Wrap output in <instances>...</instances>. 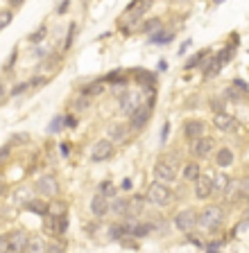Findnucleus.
I'll use <instances>...</instances> for the list:
<instances>
[{"label":"nucleus","mask_w":249,"mask_h":253,"mask_svg":"<svg viewBox=\"0 0 249 253\" xmlns=\"http://www.w3.org/2000/svg\"><path fill=\"white\" fill-rule=\"evenodd\" d=\"M222 219H224V212L220 206H206V208L199 212V226L204 228V231H217L220 224H222Z\"/></svg>","instance_id":"f257e3e1"},{"label":"nucleus","mask_w":249,"mask_h":253,"mask_svg":"<svg viewBox=\"0 0 249 253\" xmlns=\"http://www.w3.org/2000/svg\"><path fill=\"white\" fill-rule=\"evenodd\" d=\"M145 199H148L149 204L163 208V206H168L170 201H172V192H170V188L163 183H152L148 188V192H145Z\"/></svg>","instance_id":"f03ea898"},{"label":"nucleus","mask_w":249,"mask_h":253,"mask_svg":"<svg viewBox=\"0 0 249 253\" xmlns=\"http://www.w3.org/2000/svg\"><path fill=\"white\" fill-rule=\"evenodd\" d=\"M154 176H156V183H172V181L177 179V165L170 163V161H165V158H161V161H156V165H154Z\"/></svg>","instance_id":"7ed1b4c3"},{"label":"nucleus","mask_w":249,"mask_h":253,"mask_svg":"<svg viewBox=\"0 0 249 253\" xmlns=\"http://www.w3.org/2000/svg\"><path fill=\"white\" fill-rule=\"evenodd\" d=\"M197 224H199V212L193 211V208H186V211H181L175 215V226L179 228L181 233L193 231Z\"/></svg>","instance_id":"20e7f679"},{"label":"nucleus","mask_w":249,"mask_h":253,"mask_svg":"<svg viewBox=\"0 0 249 253\" xmlns=\"http://www.w3.org/2000/svg\"><path fill=\"white\" fill-rule=\"evenodd\" d=\"M27 244H30V235L25 231H11L7 235V253H25Z\"/></svg>","instance_id":"39448f33"},{"label":"nucleus","mask_w":249,"mask_h":253,"mask_svg":"<svg viewBox=\"0 0 249 253\" xmlns=\"http://www.w3.org/2000/svg\"><path fill=\"white\" fill-rule=\"evenodd\" d=\"M141 93H134V90H127V93L120 95V111L125 116H134L138 109H141Z\"/></svg>","instance_id":"423d86ee"},{"label":"nucleus","mask_w":249,"mask_h":253,"mask_svg":"<svg viewBox=\"0 0 249 253\" xmlns=\"http://www.w3.org/2000/svg\"><path fill=\"white\" fill-rule=\"evenodd\" d=\"M149 116H152V104H143L141 109L134 113V116H129V129H134V131H141L145 125H148Z\"/></svg>","instance_id":"0eeeda50"},{"label":"nucleus","mask_w":249,"mask_h":253,"mask_svg":"<svg viewBox=\"0 0 249 253\" xmlns=\"http://www.w3.org/2000/svg\"><path fill=\"white\" fill-rule=\"evenodd\" d=\"M113 154V142L111 140H98L96 145H93V152H91V158L96 161V163H100V161H106V158H111Z\"/></svg>","instance_id":"6e6552de"},{"label":"nucleus","mask_w":249,"mask_h":253,"mask_svg":"<svg viewBox=\"0 0 249 253\" xmlns=\"http://www.w3.org/2000/svg\"><path fill=\"white\" fill-rule=\"evenodd\" d=\"M213 176L211 174H201L199 179L195 181V197L197 199H208L213 192Z\"/></svg>","instance_id":"1a4fd4ad"},{"label":"nucleus","mask_w":249,"mask_h":253,"mask_svg":"<svg viewBox=\"0 0 249 253\" xmlns=\"http://www.w3.org/2000/svg\"><path fill=\"white\" fill-rule=\"evenodd\" d=\"M37 190L43 197H54L59 192V183L52 174H46V176H41V179L37 181Z\"/></svg>","instance_id":"9d476101"},{"label":"nucleus","mask_w":249,"mask_h":253,"mask_svg":"<svg viewBox=\"0 0 249 253\" xmlns=\"http://www.w3.org/2000/svg\"><path fill=\"white\" fill-rule=\"evenodd\" d=\"M204 131H206V125L201 120H186L184 125V133L188 140H199V138H204Z\"/></svg>","instance_id":"9b49d317"},{"label":"nucleus","mask_w":249,"mask_h":253,"mask_svg":"<svg viewBox=\"0 0 249 253\" xmlns=\"http://www.w3.org/2000/svg\"><path fill=\"white\" fill-rule=\"evenodd\" d=\"M213 125H215V129H220V131H236L238 129V120L233 116H229V113H215L213 116Z\"/></svg>","instance_id":"f8f14e48"},{"label":"nucleus","mask_w":249,"mask_h":253,"mask_svg":"<svg viewBox=\"0 0 249 253\" xmlns=\"http://www.w3.org/2000/svg\"><path fill=\"white\" fill-rule=\"evenodd\" d=\"M109 211H111V201L98 192V195L91 199V212H93L96 217H104Z\"/></svg>","instance_id":"ddd939ff"},{"label":"nucleus","mask_w":249,"mask_h":253,"mask_svg":"<svg viewBox=\"0 0 249 253\" xmlns=\"http://www.w3.org/2000/svg\"><path fill=\"white\" fill-rule=\"evenodd\" d=\"M213 147H215V142H213V138H199L197 142H193V154H195L197 158H206L208 154L213 152Z\"/></svg>","instance_id":"4468645a"},{"label":"nucleus","mask_w":249,"mask_h":253,"mask_svg":"<svg viewBox=\"0 0 249 253\" xmlns=\"http://www.w3.org/2000/svg\"><path fill=\"white\" fill-rule=\"evenodd\" d=\"M127 133H129V129L125 125H111L106 129V140L122 142V140H127Z\"/></svg>","instance_id":"2eb2a0df"},{"label":"nucleus","mask_w":249,"mask_h":253,"mask_svg":"<svg viewBox=\"0 0 249 253\" xmlns=\"http://www.w3.org/2000/svg\"><path fill=\"white\" fill-rule=\"evenodd\" d=\"M215 165L217 168H229L233 165V152L229 147H220L215 154Z\"/></svg>","instance_id":"dca6fc26"},{"label":"nucleus","mask_w":249,"mask_h":253,"mask_svg":"<svg viewBox=\"0 0 249 253\" xmlns=\"http://www.w3.org/2000/svg\"><path fill=\"white\" fill-rule=\"evenodd\" d=\"M25 253H48V244H46V240L41 235H34L30 237V244H27Z\"/></svg>","instance_id":"f3484780"},{"label":"nucleus","mask_w":249,"mask_h":253,"mask_svg":"<svg viewBox=\"0 0 249 253\" xmlns=\"http://www.w3.org/2000/svg\"><path fill=\"white\" fill-rule=\"evenodd\" d=\"M111 212L118 217H127L129 215V199H113L111 201Z\"/></svg>","instance_id":"a211bd4d"},{"label":"nucleus","mask_w":249,"mask_h":253,"mask_svg":"<svg viewBox=\"0 0 249 253\" xmlns=\"http://www.w3.org/2000/svg\"><path fill=\"white\" fill-rule=\"evenodd\" d=\"M48 217H54V219L66 217V204L64 201H50L48 204Z\"/></svg>","instance_id":"6ab92c4d"},{"label":"nucleus","mask_w":249,"mask_h":253,"mask_svg":"<svg viewBox=\"0 0 249 253\" xmlns=\"http://www.w3.org/2000/svg\"><path fill=\"white\" fill-rule=\"evenodd\" d=\"M199 176H201V172H199V165H197L195 161H191V163L184 165V179H188V181H193V183H195Z\"/></svg>","instance_id":"aec40b11"},{"label":"nucleus","mask_w":249,"mask_h":253,"mask_svg":"<svg viewBox=\"0 0 249 253\" xmlns=\"http://www.w3.org/2000/svg\"><path fill=\"white\" fill-rule=\"evenodd\" d=\"M229 185H231V179H229L224 172L213 174V188H215V190H220V192H227Z\"/></svg>","instance_id":"412c9836"},{"label":"nucleus","mask_w":249,"mask_h":253,"mask_svg":"<svg viewBox=\"0 0 249 253\" xmlns=\"http://www.w3.org/2000/svg\"><path fill=\"white\" fill-rule=\"evenodd\" d=\"M25 208L27 211H32V212H37V215H41V217H48V204L41 201V199H32Z\"/></svg>","instance_id":"4be33fe9"},{"label":"nucleus","mask_w":249,"mask_h":253,"mask_svg":"<svg viewBox=\"0 0 249 253\" xmlns=\"http://www.w3.org/2000/svg\"><path fill=\"white\" fill-rule=\"evenodd\" d=\"M222 66H224V63L220 61V59H217V57H211V61H208V66H206V68H204V75H206V77H215V75L220 73V70H222Z\"/></svg>","instance_id":"5701e85b"},{"label":"nucleus","mask_w":249,"mask_h":253,"mask_svg":"<svg viewBox=\"0 0 249 253\" xmlns=\"http://www.w3.org/2000/svg\"><path fill=\"white\" fill-rule=\"evenodd\" d=\"M149 41H152V43H159V45H163V43H170V41H172V32H163V30L154 32V34H149Z\"/></svg>","instance_id":"b1692460"},{"label":"nucleus","mask_w":249,"mask_h":253,"mask_svg":"<svg viewBox=\"0 0 249 253\" xmlns=\"http://www.w3.org/2000/svg\"><path fill=\"white\" fill-rule=\"evenodd\" d=\"M14 201H16V204H25L27 206L30 201H32V199H30V190H27L25 185H21V188L14 192Z\"/></svg>","instance_id":"393cba45"},{"label":"nucleus","mask_w":249,"mask_h":253,"mask_svg":"<svg viewBox=\"0 0 249 253\" xmlns=\"http://www.w3.org/2000/svg\"><path fill=\"white\" fill-rule=\"evenodd\" d=\"M141 211H143V197H134V199H129V215L127 217L138 215Z\"/></svg>","instance_id":"a878e982"},{"label":"nucleus","mask_w":249,"mask_h":253,"mask_svg":"<svg viewBox=\"0 0 249 253\" xmlns=\"http://www.w3.org/2000/svg\"><path fill=\"white\" fill-rule=\"evenodd\" d=\"M208 54V50H199L197 54H193V59H188L186 61V68H195V66H199L201 61H204V57Z\"/></svg>","instance_id":"bb28decb"},{"label":"nucleus","mask_w":249,"mask_h":253,"mask_svg":"<svg viewBox=\"0 0 249 253\" xmlns=\"http://www.w3.org/2000/svg\"><path fill=\"white\" fill-rule=\"evenodd\" d=\"M98 192H100L102 197H106V199H109V197L116 195V185H113L111 181H104V183H100V190H98Z\"/></svg>","instance_id":"cd10ccee"},{"label":"nucleus","mask_w":249,"mask_h":253,"mask_svg":"<svg viewBox=\"0 0 249 253\" xmlns=\"http://www.w3.org/2000/svg\"><path fill=\"white\" fill-rule=\"evenodd\" d=\"M86 106H89V95L80 93V95H77V97L73 100V109H75V111H84Z\"/></svg>","instance_id":"c85d7f7f"},{"label":"nucleus","mask_w":249,"mask_h":253,"mask_svg":"<svg viewBox=\"0 0 249 253\" xmlns=\"http://www.w3.org/2000/svg\"><path fill=\"white\" fill-rule=\"evenodd\" d=\"M46 32H48V30H46V25H39L37 30H34V32H32V34H30V37H27V39H30V41H32V43H41L43 39H46Z\"/></svg>","instance_id":"c756f323"},{"label":"nucleus","mask_w":249,"mask_h":253,"mask_svg":"<svg viewBox=\"0 0 249 253\" xmlns=\"http://www.w3.org/2000/svg\"><path fill=\"white\" fill-rule=\"evenodd\" d=\"M43 228H46V233H50V235H59L57 219H54V217H46V219H43Z\"/></svg>","instance_id":"7c9ffc66"},{"label":"nucleus","mask_w":249,"mask_h":253,"mask_svg":"<svg viewBox=\"0 0 249 253\" xmlns=\"http://www.w3.org/2000/svg\"><path fill=\"white\" fill-rule=\"evenodd\" d=\"M152 224H136V226H134V235L132 237H145L148 235V233H152Z\"/></svg>","instance_id":"2f4dec72"},{"label":"nucleus","mask_w":249,"mask_h":253,"mask_svg":"<svg viewBox=\"0 0 249 253\" xmlns=\"http://www.w3.org/2000/svg\"><path fill=\"white\" fill-rule=\"evenodd\" d=\"M238 199H249V179L238 183Z\"/></svg>","instance_id":"473e14b6"},{"label":"nucleus","mask_w":249,"mask_h":253,"mask_svg":"<svg viewBox=\"0 0 249 253\" xmlns=\"http://www.w3.org/2000/svg\"><path fill=\"white\" fill-rule=\"evenodd\" d=\"M27 88H32V86H30V82H21V84H16L14 88L9 90V95H14V97H16V95H21L23 90H27Z\"/></svg>","instance_id":"72a5a7b5"},{"label":"nucleus","mask_w":249,"mask_h":253,"mask_svg":"<svg viewBox=\"0 0 249 253\" xmlns=\"http://www.w3.org/2000/svg\"><path fill=\"white\" fill-rule=\"evenodd\" d=\"M64 125H66V118L64 116H57L52 122H50L48 129H50V131H59V126H64Z\"/></svg>","instance_id":"f704fd0d"},{"label":"nucleus","mask_w":249,"mask_h":253,"mask_svg":"<svg viewBox=\"0 0 249 253\" xmlns=\"http://www.w3.org/2000/svg\"><path fill=\"white\" fill-rule=\"evenodd\" d=\"M66 228H68V217H61V219H57V231H59V235H61V233H66Z\"/></svg>","instance_id":"c9c22d12"},{"label":"nucleus","mask_w":249,"mask_h":253,"mask_svg":"<svg viewBox=\"0 0 249 253\" xmlns=\"http://www.w3.org/2000/svg\"><path fill=\"white\" fill-rule=\"evenodd\" d=\"M9 21H11V11H2V14H0V30L5 25H9Z\"/></svg>","instance_id":"e433bc0d"},{"label":"nucleus","mask_w":249,"mask_h":253,"mask_svg":"<svg viewBox=\"0 0 249 253\" xmlns=\"http://www.w3.org/2000/svg\"><path fill=\"white\" fill-rule=\"evenodd\" d=\"M73 37H75V23L68 27V37H66V43H64V50H68L70 43H73Z\"/></svg>","instance_id":"4c0bfd02"},{"label":"nucleus","mask_w":249,"mask_h":253,"mask_svg":"<svg viewBox=\"0 0 249 253\" xmlns=\"http://www.w3.org/2000/svg\"><path fill=\"white\" fill-rule=\"evenodd\" d=\"M11 147L9 145H5V147H0V165H2V161H7V156H9Z\"/></svg>","instance_id":"58836bf2"},{"label":"nucleus","mask_w":249,"mask_h":253,"mask_svg":"<svg viewBox=\"0 0 249 253\" xmlns=\"http://www.w3.org/2000/svg\"><path fill=\"white\" fill-rule=\"evenodd\" d=\"M5 102H7V88L2 86V82H0V106L5 104Z\"/></svg>","instance_id":"ea45409f"},{"label":"nucleus","mask_w":249,"mask_h":253,"mask_svg":"<svg viewBox=\"0 0 249 253\" xmlns=\"http://www.w3.org/2000/svg\"><path fill=\"white\" fill-rule=\"evenodd\" d=\"M0 253H7V235H0Z\"/></svg>","instance_id":"a19ab883"},{"label":"nucleus","mask_w":249,"mask_h":253,"mask_svg":"<svg viewBox=\"0 0 249 253\" xmlns=\"http://www.w3.org/2000/svg\"><path fill=\"white\" fill-rule=\"evenodd\" d=\"M14 63H16V52L11 54V59H9V61H7V63H5V70H11V66H14Z\"/></svg>","instance_id":"79ce46f5"},{"label":"nucleus","mask_w":249,"mask_h":253,"mask_svg":"<svg viewBox=\"0 0 249 253\" xmlns=\"http://www.w3.org/2000/svg\"><path fill=\"white\" fill-rule=\"evenodd\" d=\"M48 253H61V247H59V244H50Z\"/></svg>","instance_id":"37998d69"},{"label":"nucleus","mask_w":249,"mask_h":253,"mask_svg":"<svg viewBox=\"0 0 249 253\" xmlns=\"http://www.w3.org/2000/svg\"><path fill=\"white\" fill-rule=\"evenodd\" d=\"M168 129H170V125L165 122V125H163V131H161V140H165V138H168Z\"/></svg>","instance_id":"c03bdc74"},{"label":"nucleus","mask_w":249,"mask_h":253,"mask_svg":"<svg viewBox=\"0 0 249 253\" xmlns=\"http://www.w3.org/2000/svg\"><path fill=\"white\" fill-rule=\"evenodd\" d=\"M129 188H132V179H125L122 181V190H129Z\"/></svg>","instance_id":"a18cd8bd"},{"label":"nucleus","mask_w":249,"mask_h":253,"mask_svg":"<svg viewBox=\"0 0 249 253\" xmlns=\"http://www.w3.org/2000/svg\"><path fill=\"white\" fill-rule=\"evenodd\" d=\"M66 9H68V2H64V5H59V7H57V11H66Z\"/></svg>","instance_id":"49530a36"},{"label":"nucleus","mask_w":249,"mask_h":253,"mask_svg":"<svg viewBox=\"0 0 249 253\" xmlns=\"http://www.w3.org/2000/svg\"><path fill=\"white\" fill-rule=\"evenodd\" d=\"M0 195H5V185L0 183Z\"/></svg>","instance_id":"de8ad7c7"}]
</instances>
